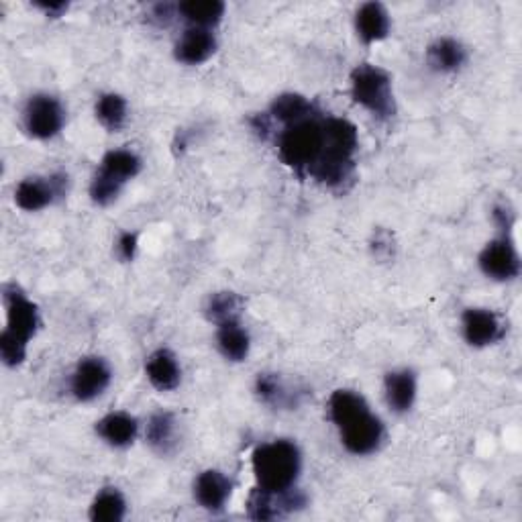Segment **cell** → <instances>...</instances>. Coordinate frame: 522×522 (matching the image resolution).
Segmentation results:
<instances>
[{
  "instance_id": "obj_32",
  "label": "cell",
  "mask_w": 522,
  "mask_h": 522,
  "mask_svg": "<svg viewBox=\"0 0 522 522\" xmlns=\"http://www.w3.org/2000/svg\"><path fill=\"white\" fill-rule=\"evenodd\" d=\"M178 17V5H170V3H160L151 7V21L158 23L160 27H168L174 19Z\"/></svg>"
},
{
  "instance_id": "obj_15",
  "label": "cell",
  "mask_w": 522,
  "mask_h": 522,
  "mask_svg": "<svg viewBox=\"0 0 522 522\" xmlns=\"http://www.w3.org/2000/svg\"><path fill=\"white\" fill-rule=\"evenodd\" d=\"M392 21L390 13L382 3H363L355 13V33L365 45H374L384 41L390 35Z\"/></svg>"
},
{
  "instance_id": "obj_23",
  "label": "cell",
  "mask_w": 522,
  "mask_h": 522,
  "mask_svg": "<svg viewBox=\"0 0 522 522\" xmlns=\"http://www.w3.org/2000/svg\"><path fill=\"white\" fill-rule=\"evenodd\" d=\"M217 347L227 361L241 363L249 357L251 351V337L241 321L223 323L217 327Z\"/></svg>"
},
{
  "instance_id": "obj_4",
  "label": "cell",
  "mask_w": 522,
  "mask_h": 522,
  "mask_svg": "<svg viewBox=\"0 0 522 522\" xmlns=\"http://www.w3.org/2000/svg\"><path fill=\"white\" fill-rule=\"evenodd\" d=\"M66 125V109L58 96L39 92L33 94L23 109V129L29 137L47 141L62 133Z\"/></svg>"
},
{
  "instance_id": "obj_33",
  "label": "cell",
  "mask_w": 522,
  "mask_h": 522,
  "mask_svg": "<svg viewBox=\"0 0 522 522\" xmlns=\"http://www.w3.org/2000/svg\"><path fill=\"white\" fill-rule=\"evenodd\" d=\"M35 9L43 11L45 17L58 19V17H64V13H68L70 5L68 3H35Z\"/></svg>"
},
{
  "instance_id": "obj_24",
  "label": "cell",
  "mask_w": 522,
  "mask_h": 522,
  "mask_svg": "<svg viewBox=\"0 0 522 522\" xmlns=\"http://www.w3.org/2000/svg\"><path fill=\"white\" fill-rule=\"evenodd\" d=\"M243 310H245V300L237 292L221 290L206 298L204 317L219 327L223 323L241 321Z\"/></svg>"
},
{
  "instance_id": "obj_9",
  "label": "cell",
  "mask_w": 522,
  "mask_h": 522,
  "mask_svg": "<svg viewBox=\"0 0 522 522\" xmlns=\"http://www.w3.org/2000/svg\"><path fill=\"white\" fill-rule=\"evenodd\" d=\"M113 382L111 365L102 357H84L70 378V392L78 402H92L100 398Z\"/></svg>"
},
{
  "instance_id": "obj_22",
  "label": "cell",
  "mask_w": 522,
  "mask_h": 522,
  "mask_svg": "<svg viewBox=\"0 0 522 522\" xmlns=\"http://www.w3.org/2000/svg\"><path fill=\"white\" fill-rule=\"evenodd\" d=\"M141 168H143V162L135 151L111 149L104 153V158L100 160L98 172H102L104 176H109L125 186L127 182H131L133 178H137L141 174Z\"/></svg>"
},
{
  "instance_id": "obj_21",
  "label": "cell",
  "mask_w": 522,
  "mask_h": 522,
  "mask_svg": "<svg viewBox=\"0 0 522 522\" xmlns=\"http://www.w3.org/2000/svg\"><path fill=\"white\" fill-rule=\"evenodd\" d=\"M227 5L221 0H184L178 5V17H182L188 27L215 29L225 17Z\"/></svg>"
},
{
  "instance_id": "obj_31",
  "label": "cell",
  "mask_w": 522,
  "mask_h": 522,
  "mask_svg": "<svg viewBox=\"0 0 522 522\" xmlns=\"http://www.w3.org/2000/svg\"><path fill=\"white\" fill-rule=\"evenodd\" d=\"M137 249H139V235L135 231H123L117 239V255L121 261H125V264H129V261L135 259L137 255Z\"/></svg>"
},
{
  "instance_id": "obj_6",
  "label": "cell",
  "mask_w": 522,
  "mask_h": 522,
  "mask_svg": "<svg viewBox=\"0 0 522 522\" xmlns=\"http://www.w3.org/2000/svg\"><path fill=\"white\" fill-rule=\"evenodd\" d=\"M3 300H5V308H7L5 333L15 337L17 341L29 345V341L37 335L39 325H41L37 304L33 300H29L17 284H7L3 288Z\"/></svg>"
},
{
  "instance_id": "obj_26",
  "label": "cell",
  "mask_w": 522,
  "mask_h": 522,
  "mask_svg": "<svg viewBox=\"0 0 522 522\" xmlns=\"http://www.w3.org/2000/svg\"><path fill=\"white\" fill-rule=\"evenodd\" d=\"M257 398L272 408H294L298 406V392H292L278 374L264 372L255 378Z\"/></svg>"
},
{
  "instance_id": "obj_16",
  "label": "cell",
  "mask_w": 522,
  "mask_h": 522,
  "mask_svg": "<svg viewBox=\"0 0 522 522\" xmlns=\"http://www.w3.org/2000/svg\"><path fill=\"white\" fill-rule=\"evenodd\" d=\"M96 435L113 449H127L139 435V423L129 412H109L96 423Z\"/></svg>"
},
{
  "instance_id": "obj_13",
  "label": "cell",
  "mask_w": 522,
  "mask_h": 522,
  "mask_svg": "<svg viewBox=\"0 0 522 522\" xmlns=\"http://www.w3.org/2000/svg\"><path fill=\"white\" fill-rule=\"evenodd\" d=\"M194 500L208 512H221L233 494V482L219 469H204L194 480Z\"/></svg>"
},
{
  "instance_id": "obj_10",
  "label": "cell",
  "mask_w": 522,
  "mask_h": 522,
  "mask_svg": "<svg viewBox=\"0 0 522 522\" xmlns=\"http://www.w3.org/2000/svg\"><path fill=\"white\" fill-rule=\"evenodd\" d=\"M306 506V496L292 488L288 492H268L253 488L247 498V516L251 520H276Z\"/></svg>"
},
{
  "instance_id": "obj_14",
  "label": "cell",
  "mask_w": 522,
  "mask_h": 522,
  "mask_svg": "<svg viewBox=\"0 0 522 522\" xmlns=\"http://www.w3.org/2000/svg\"><path fill=\"white\" fill-rule=\"evenodd\" d=\"M145 376L158 392H174L182 382L180 361L170 349L153 351L145 361Z\"/></svg>"
},
{
  "instance_id": "obj_5",
  "label": "cell",
  "mask_w": 522,
  "mask_h": 522,
  "mask_svg": "<svg viewBox=\"0 0 522 522\" xmlns=\"http://www.w3.org/2000/svg\"><path fill=\"white\" fill-rule=\"evenodd\" d=\"M70 190V178L64 172H56L51 176H33L19 182L15 188V202L25 213H37L51 206L56 200L66 198Z\"/></svg>"
},
{
  "instance_id": "obj_12",
  "label": "cell",
  "mask_w": 522,
  "mask_h": 522,
  "mask_svg": "<svg viewBox=\"0 0 522 522\" xmlns=\"http://www.w3.org/2000/svg\"><path fill=\"white\" fill-rule=\"evenodd\" d=\"M219 49L215 31L188 27L174 45V58L184 66H200L211 60Z\"/></svg>"
},
{
  "instance_id": "obj_2",
  "label": "cell",
  "mask_w": 522,
  "mask_h": 522,
  "mask_svg": "<svg viewBox=\"0 0 522 522\" xmlns=\"http://www.w3.org/2000/svg\"><path fill=\"white\" fill-rule=\"evenodd\" d=\"M325 117L317 111L312 117L282 127L276 133L278 158L300 178L308 176L325 149Z\"/></svg>"
},
{
  "instance_id": "obj_19",
  "label": "cell",
  "mask_w": 522,
  "mask_h": 522,
  "mask_svg": "<svg viewBox=\"0 0 522 522\" xmlns=\"http://www.w3.org/2000/svg\"><path fill=\"white\" fill-rule=\"evenodd\" d=\"M147 445L162 457L172 455L178 447V423L172 412H153L145 429Z\"/></svg>"
},
{
  "instance_id": "obj_30",
  "label": "cell",
  "mask_w": 522,
  "mask_h": 522,
  "mask_svg": "<svg viewBox=\"0 0 522 522\" xmlns=\"http://www.w3.org/2000/svg\"><path fill=\"white\" fill-rule=\"evenodd\" d=\"M492 221H494V225L502 231V235L510 237L512 227H514V223H516V213H514V208H512V204H510L508 200L494 204V208H492Z\"/></svg>"
},
{
  "instance_id": "obj_17",
  "label": "cell",
  "mask_w": 522,
  "mask_h": 522,
  "mask_svg": "<svg viewBox=\"0 0 522 522\" xmlns=\"http://www.w3.org/2000/svg\"><path fill=\"white\" fill-rule=\"evenodd\" d=\"M416 394H419V380H416V374L412 370L404 368L386 374L384 396L392 412L406 414L414 406Z\"/></svg>"
},
{
  "instance_id": "obj_18",
  "label": "cell",
  "mask_w": 522,
  "mask_h": 522,
  "mask_svg": "<svg viewBox=\"0 0 522 522\" xmlns=\"http://www.w3.org/2000/svg\"><path fill=\"white\" fill-rule=\"evenodd\" d=\"M467 58L465 45L453 37H439L425 51L427 66L437 74L459 72L467 64Z\"/></svg>"
},
{
  "instance_id": "obj_8",
  "label": "cell",
  "mask_w": 522,
  "mask_h": 522,
  "mask_svg": "<svg viewBox=\"0 0 522 522\" xmlns=\"http://www.w3.org/2000/svg\"><path fill=\"white\" fill-rule=\"evenodd\" d=\"M478 266L482 274L494 282H512L520 276L522 261L512 237H498L480 251Z\"/></svg>"
},
{
  "instance_id": "obj_27",
  "label": "cell",
  "mask_w": 522,
  "mask_h": 522,
  "mask_svg": "<svg viewBox=\"0 0 522 522\" xmlns=\"http://www.w3.org/2000/svg\"><path fill=\"white\" fill-rule=\"evenodd\" d=\"M92 522H121L127 516V500L115 486L102 488L88 510Z\"/></svg>"
},
{
  "instance_id": "obj_28",
  "label": "cell",
  "mask_w": 522,
  "mask_h": 522,
  "mask_svg": "<svg viewBox=\"0 0 522 522\" xmlns=\"http://www.w3.org/2000/svg\"><path fill=\"white\" fill-rule=\"evenodd\" d=\"M365 410H370V404L355 390H335L329 398V419L337 429Z\"/></svg>"
},
{
  "instance_id": "obj_29",
  "label": "cell",
  "mask_w": 522,
  "mask_h": 522,
  "mask_svg": "<svg viewBox=\"0 0 522 522\" xmlns=\"http://www.w3.org/2000/svg\"><path fill=\"white\" fill-rule=\"evenodd\" d=\"M123 184H119L117 180L104 176L102 172L96 170V174L92 176V182H90V198L96 206H111L123 192Z\"/></svg>"
},
{
  "instance_id": "obj_3",
  "label": "cell",
  "mask_w": 522,
  "mask_h": 522,
  "mask_svg": "<svg viewBox=\"0 0 522 522\" xmlns=\"http://www.w3.org/2000/svg\"><path fill=\"white\" fill-rule=\"evenodd\" d=\"M353 100L380 121H390L396 115V98L390 72L374 64H359L351 72Z\"/></svg>"
},
{
  "instance_id": "obj_20",
  "label": "cell",
  "mask_w": 522,
  "mask_h": 522,
  "mask_svg": "<svg viewBox=\"0 0 522 522\" xmlns=\"http://www.w3.org/2000/svg\"><path fill=\"white\" fill-rule=\"evenodd\" d=\"M317 113V107L312 104V100H308L306 96L298 94V92H284L280 96H276L270 104V119L276 123H280L282 127L298 123L302 119H308Z\"/></svg>"
},
{
  "instance_id": "obj_7",
  "label": "cell",
  "mask_w": 522,
  "mask_h": 522,
  "mask_svg": "<svg viewBox=\"0 0 522 522\" xmlns=\"http://www.w3.org/2000/svg\"><path fill=\"white\" fill-rule=\"evenodd\" d=\"M341 443L351 455H372L376 453L384 439H386V427L378 414L372 410H365L347 425L339 427Z\"/></svg>"
},
{
  "instance_id": "obj_1",
  "label": "cell",
  "mask_w": 522,
  "mask_h": 522,
  "mask_svg": "<svg viewBox=\"0 0 522 522\" xmlns=\"http://www.w3.org/2000/svg\"><path fill=\"white\" fill-rule=\"evenodd\" d=\"M255 484L268 492H288L302 472V453L290 439H276L259 445L251 455Z\"/></svg>"
},
{
  "instance_id": "obj_25",
  "label": "cell",
  "mask_w": 522,
  "mask_h": 522,
  "mask_svg": "<svg viewBox=\"0 0 522 522\" xmlns=\"http://www.w3.org/2000/svg\"><path fill=\"white\" fill-rule=\"evenodd\" d=\"M96 121L109 133H119L129 119V104L125 96L117 92H104L98 96L94 104Z\"/></svg>"
},
{
  "instance_id": "obj_11",
  "label": "cell",
  "mask_w": 522,
  "mask_h": 522,
  "mask_svg": "<svg viewBox=\"0 0 522 522\" xmlns=\"http://www.w3.org/2000/svg\"><path fill=\"white\" fill-rule=\"evenodd\" d=\"M461 331L467 345L476 349L496 345L506 335L502 319L490 308H465L461 315Z\"/></svg>"
}]
</instances>
